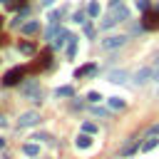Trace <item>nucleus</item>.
Returning <instances> with one entry per match:
<instances>
[{
	"label": "nucleus",
	"instance_id": "nucleus-5",
	"mask_svg": "<svg viewBox=\"0 0 159 159\" xmlns=\"http://www.w3.org/2000/svg\"><path fill=\"white\" fill-rule=\"evenodd\" d=\"M142 25H144L147 30H157V27H159V10H149V12H144Z\"/></svg>",
	"mask_w": 159,
	"mask_h": 159
},
{
	"label": "nucleus",
	"instance_id": "nucleus-9",
	"mask_svg": "<svg viewBox=\"0 0 159 159\" xmlns=\"http://www.w3.org/2000/svg\"><path fill=\"white\" fill-rule=\"evenodd\" d=\"M107 107H109V109H117V112H119V109H124V107H127V102H124L122 97H109V99H107Z\"/></svg>",
	"mask_w": 159,
	"mask_h": 159
},
{
	"label": "nucleus",
	"instance_id": "nucleus-13",
	"mask_svg": "<svg viewBox=\"0 0 159 159\" xmlns=\"http://www.w3.org/2000/svg\"><path fill=\"white\" fill-rule=\"evenodd\" d=\"M157 144H159V137H147V142L142 144V152H152L157 149Z\"/></svg>",
	"mask_w": 159,
	"mask_h": 159
},
{
	"label": "nucleus",
	"instance_id": "nucleus-7",
	"mask_svg": "<svg viewBox=\"0 0 159 159\" xmlns=\"http://www.w3.org/2000/svg\"><path fill=\"white\" fill-rule=\"evenodd\" d=\"M107 80L114 82V84H122V82L129 80V75H127V70H109V72H107Z\"/></svg>",
	"mask_w": 159,
	"mask_h": 159
},
{
	"label": "nucleus",
	"instance_id": "nucleus-30",
	"mask_svg": "<svg viewBox=\"0 0 159 159\" xmlns=\"http://www.w3.org/2000/svg\"><path fill=\"white\" fill-rule=\"evenodd\" d=\"M2 147H5V139H2V137H0V149H2Z\"/></svg>",
	"mask_w": 159,
	"mask_h": 159
},
{
	"label": "nucleus",
	"instance_id": "nucleus-22",
	"mask_svg": "<svg viewBox=\"0 0 159 159\" xmlns=\"http://www.w3.org/2000/svg\"><path fill=\"white\" fill-rule=\"evenodd\" d=\"M137 5H139V10H144V12H149V0H139Z\"/></svg>",
	"mask_w": 159,
	"mask_h": 159
},
{
	"label": "nucleus",
	"instance_id": "nucleus-19",
	"mask_svg": "<svg viewBox=\"0 0 159 159\" xmlns=\"http://www.w3.org/2000/svg\"><path fill=\"white\" fill-rule=\"evenodd\" d=\"M72 94H75L72 87H60V89H55V97H72Z\"/></svg>",
	"mask_w": 159,
	"mask_h": 159
},
{
	"label": "nucleus",
	"instance_id": "nucleus-29",
	"mask_svg": "<svg viewBox=\"0 0 159 159\" xmlns=\"http://www.w3.org/2000/svg\"><path fill=\"white\" fill-rule=\"evenodd\" d=\"M42 5H45V7H52V5H55V0H42Z\"/></svg>",
	"mask_w": 159,
	"mask_h": 159
},
{
	"label": "nucleus",
	"instance_id": "nucleus-28",
	"mask_svg": "<svg viewBox=\"0 0 159 159\" xmlns=\"http://www.w3.org/2000/svg\"><path fill=\"white\" fill-rule=\"evenodd\" d=\"M20 2H22V0H7V5H10V7H17Z\"/></svg>",
	"mask_w": 159,
	"mask_h": 159
},
{
	"label": "nucleus",
	"instance_id": "nucleus-6",
	"mask_svg": "<svg viewBox=\"0 0 159 159\" xmlns=\"http://www.w3.org/2000/svg\"><path fill=\"white\" fill-rule=\"evenodd\" d=\"M152 80V67H139L134 75H132V82L134 84H144V82H149Z\"/></svg>",
	"mask_w": 159,
	"mask_h": 159
},
{
	"label": "nucleus",
	"instance_id": "nucleus-3",
	"mask_svg": "<svg viewBox=\"0 0 159 159\" xmlns=\"http://www.w3.org/2000/svg\"><path fill=\"white\" fill-rule=\"evenodd\" d=\"M127 42V35H107L104 40H102V47L104 50H117V47H122Z\"/></svg>",
	"mask_w": 159,
	"mask_h": 159
},
{
	"label": "nucleus",
	"instance_id": "nucleus-18",
	"mask_svg": "<svg viewBox=\"0 0 159 159\" xmlns=\"http://www.w3.org/2000/svg\"><path fill=\"white\" fill-rule=\"evenodd\" d=\"M82 134H89V137L97 134V124H94V122H84V124H82Z\"/></svg>",
	"mask_w": 159,
	"mask_h": 159
},
{
	"label": "nucleus",
	"instance_id": "nucleus-27",
	"mask_svg": "<svg viewBox=\"0 0 159 159\" xmlns=\"http://www.w3.org/2000/svg\"><path fill=\"white\" fill-rule=\"evenodd\" d=\"M75 22H84V12H77L75 15Z\"/></svg>",
	"mask_w": 159,
	"mask_h": 159
},
{
	"label": "nucleus",
	"instance_id": "nucleus-16",
	"mask_svg": "<svg viewBox=\"0 0 159 159\" xmlns=\"http://www.w3.org/2000/svg\"><path fill=\"white\" fill-rule=\"evenodd\" d=\"M65 40H70V35H67V30H60V35L52 40V47H62V45H65Z\"/></svg>",
	"mask_w": 159,
	"mask_h": 159
},
{
	"label": "nucleus",
	"instance_id": "nucleus-2",
	"mask_svg": "<svg viewBox=\"0 0 159 159\" xmlns=\"http://www.w3.org/2000/svg\"><path fill=\"white\" fill-rule=\"evenodd\" d=\"M37 124H40V114H37V112H22L20 119H17V127H20V129L37 127Z\"/></svg>",
	"mask_w": 159,
	"mask_h": 159
},
{
	"label": "nucleus",
	"instance_id": "nucleus-1",
	"mask_svg": "<svg viewBox=\"0 0 159 159\" xmlns=\"http://www.w3.org/2000/svg\"><path fill=\"white\" fill-rule=\"evenodd\" d=\"M127 17H129V7H127V5L112 7V10H109V15H107V20H102V27H104V30H109V27H114L117 22L127 20Z\"/></svg>",
	"mask_w": 159,
	"mask_h": 159
},
{
	"label": "nucleus",
	"instance_id": "nucleus-12",
	"mask_svg": "<svg viewBox=\"0 0 159 159\" xmlns=\"http://www.w3.org/2000/svg\"><path fill=\"white\" fill-rule=\"evenodd\" d=\"M50 60H52V57H50V52H42V55L37 57V65H35L32 70H42V67H47V65H50Z\"/></svg>",
	"mask_w": 159,
	"mask_h": 159
},
{
	"label": "nucleus",
	"instance_id": "nucleus-31",
	"mask_svg": "<svg viewBox=\"0 0 159 159\" xmlns=\"http://www.w3.org/2000/svg\"><path fill=\"white\" fill-rule=\"evenodd\" d=\"M152 67H159V57H157V60H154V65H152Z\"/></svg>",
	"mask_w": 159,
	"mask_h": 159
},
{
	"label": "nucleus",
	"instance_id": "nucleus-15",
	"mask_svg": "<svg viewBox=\"0 0 159 159\" xmlns=\"http://www.w3.org/2000/svg\"><path fill=\"white\" fill-rule=\"evenodd\" d=\"M37 30H40V25H37L35 20H30V22H25V25H22V32H25V35H35Z\"/></svg>",
	"mask_w": 159,
	"mask_h": 159
},
{
	"label": "nucleus",
	"instance_id": "nucleus-25",
	"mask_svg": "<svg viewBox=\"0 0 159 159\" xmlns=\"http://www.w3.org/2000/svg\"><path fill=\"white\" fill-rule=\"evenodd\" d=\"M92 112H94V114H97V117H107V114H109V112H104V109H99V107H94V109H92Z\"/></svg>",
	"mask_w": 159,
	"mask_h": 159
},
{
	"label": "nucleus",
	"instance_id": "nucleus-20",
	"mask_svg": "<svg viewBox=\"0 0 159 159\" xmlns=\"http://www.w3.org/2000/svg\"><path fill=\"white\" fill-rule=\"evenodd\" d=\"M20 52H22V55H35V45H32V42H22V45H20Z\"/></svg>",
	"mask_w": 159,
	"mask_h": 159
},
{
	"label": "nucleus",
	"instance_id": "nucleus-23",
	"mask_svg": "<svg viewBox=\"0 0 159 159\" xmlns=\"http://www.w3.org/2000/svg\"><path fill=\"white\" fill-rule=\"evenodd\" d=\"M157 134H159V122H157V124H152V127H149V137H157Z\"/></svg>",
	"mask_w": 159,
	"mask_h": 159
},
{
	"label": "nucleus",
	"instance_id": "nucleus-11",
	"mask_svg": "<svg viewBox=\"0 0 159 159\" xmlns=\"http://www.w3.org/2000/svg\"><path fill=\"white\" fill-rule=\"evenodd\" d=\"M75 144H77V149H89V147H92V137H89V134H80Z\"/></svg>",
	"mask_w": 159,
	"mask_h": 159
},
{
	"label": "nucleus",
	"instance_id": "nucleus-10",
	"mask_svg": "<svg viewBox=\"0 0 159 159\" xmlns=\"http://www.w3.org/2000/svg\"><path fill=\"white\" fill-rule=\"evenodd\" d=\"M94 72H97V65H82L75 72V77H87V75H94Z\"/></svg>",
	"mask_w": 159,
	"mask_h": 159
},
{
	"label": "nucleus",
	"instance_id": "nucleus-24",
	"mask_svg": "<svg viewBox=\"0 0 159 159\" xmlns=\"http://www.w3.org/2000/svg\"><path fill=\"white\" fill-rule=\"evenodd\" d=\"M84 35L92 37V35H94V27H92V25H84Z\"/></svg>",
	"mask_w": 159,
	"mask_h": 159
},
{
	"label": "nucleus",
	"instance_id": "nucleus-4",
	"mask_svg": "<svg viewBox=\"0 0 159 159\" xmlns=\"http://www.w3.org/2000/svg\"><path fill=\"white\" fill-rule=\"evenodd\" d=\"M22 77H25V67H12V70H10V72L2 77V84H5V87H10V84H17Z\"/></svg>",
	"mask_w": 159,
	"mask_h": 159
},
{
	"label": "nucleus",
	"instance_id": "nucleus-32",
	"mask_svg": "<svg viewBox=\"0 0 159 159\" xmlns=\"http://www.w3.org/2000/svg\"><path fill=\"white\" fill-rule=\"evenodd\" d=\"M0 25H2V20H0Z\"/></svg>",
	"mask_w": 159,
	"mask_h": 159
},
{
	"label": "nucleus",
	"instance_id": "nucleus-14",
	"mask_svg": "<svg viewBox=\"0 0 159 159\" xmlns=\"http://www.w3.org/2000/svg\"><path fill=\"white\" fill-rule=\"evenodd\" d=\"M84 12H87L89 17H97V15H99V2H97V0H89V5H87Z\"/></svg>",
	"mask_w": 159,
	"mask_h": 159
},
{
	"label": "nucleus",
	"instance_id": "nucleus-8",
	"mask_svg": "<svg viewBox=\"0 0 159 159\" xmlns=\"http://www.w3.org/2000/svg\"><path fill=\"white\" fill-rule=\"evenodd\" d=\"M22 154H27V157H37V154H40V144H37V142H27V144H22Z\"/></svg>",
	"mask_w": 159,
	"mask_h": 159
},
{
	"label": "nucleus",
	"instance_id": "nucleus-26",
	"mask_svg": "<svg viewBox=\"0 0 159 159\" xmlns=\"http://www.w3.org/2000/svg\"><path fill=\"white\" fill-rule=\"evenodd\" d=\"M152 80H157V82H159V67H152Z\"/></svg>",
	"mask_w": 159,
	"mask_h": 159
},
{
	"label": "nucleus",
	"instance_id": "nucleus-17",
	"mask_svg": "<svg viewBox=\"0 0 159 159\" xmlns=\"http://www.w3.org/2000/svg\"><path fill=\"white\" fill-rule=\"evenodd\" d=\"M67 57H75V52H77V37L75 35H70V42H67Z\"/></svg>",
	"mask_w": 159,
	"mask_h": 159
},
{
	"label": "nucleus",
	"instance_id": "nucleus-33",
	"mask_svg": "<svg viewBox=\"0 0 159 159\" xmlns=\"http://www.w3.org/2000/svg\"><path fill=\"white\" fill-rule=\"evenodd\" d=\"M157 94H159V92H157Z\"/></svg>",
	"mask_w": 159,
	"mask_h": 159
},
{
	"label": "nucleus",
	"instance_id": "nucleus-21",
	"mask_svg": "<svg viewBox=\"0 0 159 159\" xmlns=\"http://www.w3.org/2000/svg\"><path fill=\"white\" fill-rule=\"evenodd\" d=\"M99 99H102V94H99V92H87V102H89V104H97Z\"/></svg>",
	"mask_w": 159,
	"mask_h": 159
}]
</instances>
